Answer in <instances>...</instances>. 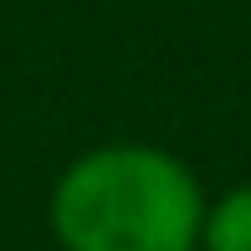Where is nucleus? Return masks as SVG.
<instances>
[{"label":"nucleus","mask_w":251,"mask_h":251,"mask_svg":"<svg viewBox=\"0 0 251 251\" xmlns=\"http://www.w3.org/2000/svg\"><path fill=\"white\" fill-rule=\"evenodd\" d=\"M200 251H251V179L205 205Z\"/></svg>","instance_id":"obj_2"},{"label":"nucleus","mask_w":251,"mask_h":251,"mask_svg":"<svg viewBox=\"0 0 251 251\" xmlns=\"http://www.w3.org/2000/svg\"><path fill=\"white\" fill-rule=\"evenodd\" d=\"M205 190L159 144H98L51 185L62 251H200Z\"/></svg>","instance_id":"obj_1"}]
</instances>
